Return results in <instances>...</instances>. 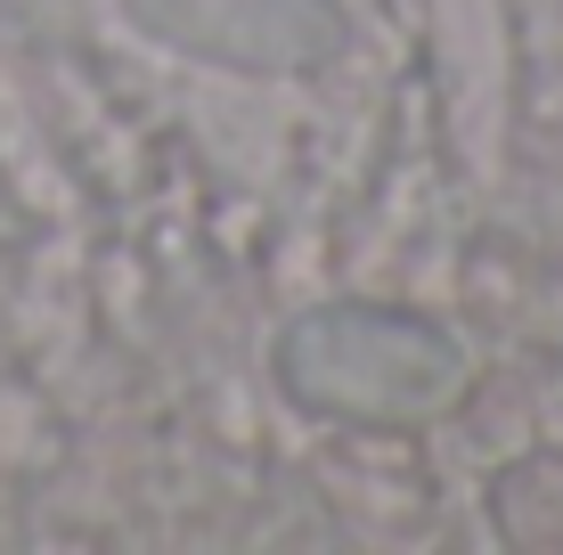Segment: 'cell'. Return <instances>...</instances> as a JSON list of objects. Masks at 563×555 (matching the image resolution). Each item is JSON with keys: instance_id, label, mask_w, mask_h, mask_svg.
Returning a JSON list of instances; mask_svg holds the SVG:
<instances>
[{"instance_id": "cell-1", "label": "cell", "mask_w": 563, "mask_h": 555, "mask_svg": "<svg viewBox=\"0 0 563 555\" xmlns=\"http://www.w3.org/2000/svg\"><path fill=\"white\" fill-rule=\"evenodd\" d=\"M269 368L295 409L335 425H433L474 385L450 328L417 311H376V302H319L286 319Z\"/></svg>"}, {"instance_id": "cell-2", "label": "cell", "mask_w": 563, "mask_h": 555, "mask_svg": "<svg viewBox=\"0 0 563 555\" xmlns=\"http://www.w3.org/2000/svg\"><path fill=\"white\" fill-rule=\"evenodd\" d=\"M123 25L221 74H319L352 49L343 0H123Z\"/></svg>"}]
</instances>
